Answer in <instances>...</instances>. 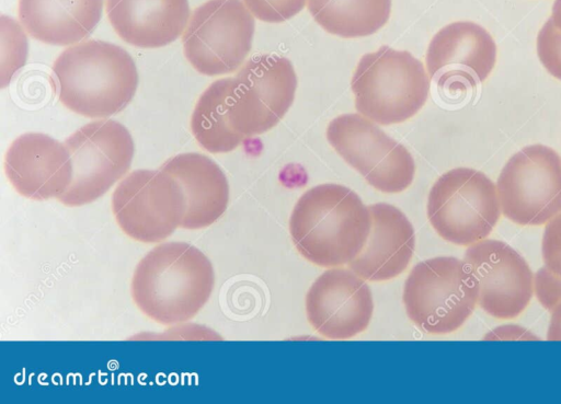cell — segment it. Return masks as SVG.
<instances>
[{
	"label": "cell",
	"mask_w": 561,
	"mask_h": 404,
	"mask_svg": "<svg viewBox=\"0 0 561 404\" xmlns=\"http://www.w3.org/2000/svg\"><path fill=\"white\" fill-rule=\"evenodd\" d=\"M214 285L213 264L201 250L185 242H167L137 264L131 296L149 319L173 325L193 319L210 298Z\"/></svg>",
	"instance_id": "cell-1"
},
{
	"label": "cell",
	"mask_w": 561,
	"mask_h": 404,
	"mask_svg": "<svg viewBox=\"0 0 561 404\" xmlns=\"http://www.w3.org/2000/svg\"><path fill=\"white\" fill-rule=\"evenodd\" d=\"M368 206L352 189L321 184L296 203L289 231L299 253L322 267L352 262L363 250L370 230Z\"/></svg>",
	"instance_id": "cell-2"
},
{
	"label": "cell",
	"mask_w": 561,
	"mask_h": 404,
	"mask_svg": "<svg viewBox=\"0 0 561 404\" xmlns=\"http://www.w3.org/2000/svg\"><path fill=\"white\" fill-rule=\"evenodd\" d=\"M53 72L59 101L70 111L100 118L123 111L134 97L138 71L121 46L85 41L65 49Z\"/></svg>",
	"instance_id": "cell-3"
},
{
	"label": "cell",
	"mask_w": 561,
	"mask_h": 404,
	"mask_svg": "<svg viewBox=\"0 0 561 404\" xmlns=\"http://www.w3.org/2000/svg\"><path fill=\"white\" fill-rule=\"evenodd\" d=\"M351 86L360 115L379 125H392L423 107L430 79L422 62L410 53L382 46L360 58Z\"/></svg>",
	"instance_id": "cell-4"
},
{
	"label": "cell",
	"mask_w": 561,
	"mask_h": 404,
	"mask_svg": "<svg viewBox=\"0 0 561 404\" xmlns=\"http://www.w3.org/2000/svg\"><path fill=\"white\" fill-rule=\"evenodd\" d=\"M479 290L463 259L428 258L411 270L403 303L411 321L431 334L458 330L478 304Z\"/></svg>",
	"instance_id": "cell-5"
},
{
	"label": "cell",
	"mask_w": 561,
	"mask_h": 404,
	"mask_svg": "<svg viewBox=\"0 0 561 404\" xmlns=\"http://www.w3.org/2000/svg\"><path fill=\"white\" fill-rule=\"evenodd\" d=\"M496 185L482 172L456 168L438 177L427 199V217L440 238L469 246L491 233L501 216Z\"/></svg>",
	"instance_id": "cell-6"
},
{
	"label": "cell",
	"mask_w": 561,
	"mask_h": 404,
	"mask_svg": "<svg viewBox=\"0 0 561 404\" xmlns=\"http://www.w3.org/2000/svg\"><path fill=\"white\" fill-rule=\"evenodd\" d=\"M72 180L57 199L69 207L90 204L104 195L129 170L135 146L130 132L113 119L91 122L65 140Z\"/></svg>",
	"instance_id": "cell-7"
},
{
	"label": "cell",
	"mask_w": 561,
	"mask_h": 404,
	"mask_svg": "<svg viewBox=\"0 0 561 404\" xmlns=\"http://www.w3.org/2000/svg\"><path fill=\"white\" fill-rule=\"evenodd\" d=\"M254 27V18L241 0H208L190 16L184 55L205 76L231 73L248 57Z\"/></svg>",
	"instance_id": "cell-8"
},
{
	"label": "cell",
	"mask_w": 561,
	"mask_h": 404,
	"mask_svg": "<svg viewBox=\"0 0 561 404\" xmlns=\"http://www.w3.org/2000/svg\"><path fill=\"white\" fill-rule=\"evenodd\" d=\"M297 88L293 64L277 55L250 58L231 78L229 117L244 139L273 128L291 106Z\"/></svg>",
	"instance_id": "cell-9"
},
{
	"label": "cell",
	"mask_w": 561,
	"mask_h": 404,
	"mask_svg": "<svg viewBox=\"0 0 561 404\" xmlns=\"http://www.w3.org/2000/svg\"><path fill=\"white\" fill-rule=\"evenodd\" d=\"M496 189L502 213L519 226H542L561 212V158L533 145L502 169Z\"/></svg>",
	"instance_id": "cell-10"
},
{
	"label": "cell",
	"mask_w": 561,
	"mask_h": 404,
	"mask_svg": "<svg viewBox=\"0 0 561 404\" xmlns=\"http://www.w3.org/2000/svg\"><path fill=\"white\" fill-rule=\"evenodd\" d=\"M115 219L129 238L159 243L181 227L185 200L178 181L162 170H135L112 195Z\"/></svg>",
	"instance_id": "cell-11"
},
{
	"label": "cell",
	"mask_w": 561,
	"mask_h": 404,
	"mask_svg": "<svg viewBox=\"0 0 561 404\" xmlns=\"http://www.w3.org/2000/svg\"><path fill=\"white\" fill-rule=\"evenodd\" d=\"M327 138L334 150L376 189L400 193L415 174L408 149L360 114H343L332 119Z\"/></svg>",
	"instance_id": "cell-12"
},
{
	"label": "cell",
	"mask_w": 561,
	"mask_h": 404,
	"mask_svg": "<svg viewBox=\"0 0 561 404\" xmlns=\"http://www.w3.org/2000/svg\"><path fill=\"white\" fill-rule=\"evenodd\" d=\"M463 262L478 286V305L489 315L514 319L528 307L535 276L526 259L511 245L483 239L468 246Z\"/></svg>",
	"instance_id": "cell-13"
},
{
	"label": "cell",
	"mask_w": 561,
	"mask_h": 404,
	"mask_svg": "<svg viewBox=\"0 0 561 404\" xmlns=\"http://www.w3.org/2000/svg\"><path fill=\"white\" fill-rule=\"evenodd\" d=\"M496 45L485 28L459 21L440 28L426 53L430 78L449 93L473 89L491 73Z\"/></svg>",
	"instance_id": "cell-14"
},
{
	"label": "cell",
	"mask_w": 561,
	"mask_h": 404,
	"mask_svg": "<svg viewBox=\"0 0 561 404\" xmlns=\"http://www.w3.org/2000/svg\"><path fill=\"white\" fill-rule=\"evenodd\" d=\"M373 312L370 289L352 269L325 270L306 296L309 323L317 333L331 339H347L364 332Z\"/></svg>",
	"instance_id": "cell-15"
},
{
	"label": "cell",
	"mask_w": 561,
	"mask_h": 404,
	"mask_svg": "<svg viewBox=\"0 0 561 404\" xmlns=\"http://www.w3.org/2000/svg\"><path fill=\"white\" fill-rule=\"evenodd\" d=\"M4 171L15 191L30 199L58 198L72 180V163L65 143L42 132L18 137L4 157Z\"/></svg>",
	"instance_id": "cell-16"
},
{
	"label": "cell",
	"mask_w": 561,
	"mask_h": 404,
	"mask_svg": "<svg viewBox=\"0 0 561 404\" xmlns=\"http://www.w3.org/2000/svg\"><path fill=\"white\" fill-rule=\"evenodd\" d=\"M368 209L371 224L367 241L347 265L365 280H389L399 276L412 258L414 229L407 216L392 205L379 203Z\"/></svg>",
	"instance_id": "cell-17"
},
{
	"label": "cell",
	"mask_w": 561,
	"mask_h": 404,
	"mask_svg": "<svg viewBox=\"0 0 561 404\" xmlns=\"http://www.w3.org/2000/svg\"><path fill=\"white\" fill-rule=\"evenodd\" d=\"M160 170L172 175L182 188L185 200L182 228H206L224 215L229 201V184L210 158L196 152L181 153L167 160Z\"/></svg>",
	"instance_id": "cell-18"
},
{
	"label": "cell",
	"mask_w": 561,
	"mask_h": 404,
	"mask_svg": "<svg viewBox=\"0 0 561 404\" xmlns=\"http://www.w3.org/2000/svg\"><path fill=\"white\" fill-rule=\"evenodd\" d=\"M105 9L118 36L141 48L171 44L190 20L188 0H106Z\"/></svg>",
	"instance_id": "cell-19"
},
{
	"label": "cell",
	"mask_w": 561,
	"mask_h": 404,
	"mask_svg": "<svg viewBox=\"0 0 561 404\" xmlns=\"http://www.w3.org/2000/svg\"><path fill=\"white\" fill-rule=\"evenodd\" d=\"M103 0H19V20L35 39L71 45L85 38L102 16Z\"/></svg>",
	"instance_id": "cell-20"
},
{
	"label": "cell",
	"mask_w": 561,
	"mask_h": 404,
	"mask_svg": "<svg viewBox=\"0 0 561 404\" xmlns=\"http://www.w3.org/2000/svg\"><path fill=\"white\" fill-rule=\"evenodd\" d=\"M307 5L320 26L345 38L376 33L391 12V0H308Z\"/></svg>",
	"instance_id": "cell-21"
},
{
	"label": "cell",
	"mask_w": 561,
	"mask_h": 404,
	"mask_svg": "<svg viewBox=\"0 0 561 404\" xmlns=\"http://www.w3.org/2000/svg\"><path fill=\"white\" fill-rule=\"evenodd\" d=\"M230 85L231 78L214 81L202 93L192 114V132L197 142L211 153L232 151L244 140L230 123Z\"/></svg>",
	"instance_id": "cell-22"
},
{
	"label": "cell",
	"mask_w": 561,
	"mask_h": 404,
	"mask_svg": "<svg viewBox=\"0 0 561 404\" xmlns=\"http://www.w3.org/2000/svg\"><path fill=\"white\" fill-rule=\"evenodd\" d=\"M1 86H5L27 58V38L21 25L7 15L0 18Z\"/></svg>",
	"instance_id": "cell-23"
},
{
	"label": "cell",
	"mask_w": 561,
	"mask_h": 404,
	"mask_svg": "<svg viewBox=\"0 0 561 404\" xmlns=\"http://www.w3.org/2000/svg\"><path fill=\"white\" fill-rule=\"evenodd\" d=\"M537 54L547 71L561 80V0H554L550 18L538 33Z\"/></svg>",
	"instance_id": "cell-24"
},
{
	"label": "cell",
	"mask_w": 561,
	"mask_h": 404,
	"mask_svg": "<svg viewBox=\"0 0 561 404\" xmlns=\"http://www.w3.org/2000/svg\"><path fill=\"white\" fill-rule=\"evenodd\" d=\"M256 19L267 23H280L291 19L306 5V0H243Z\"/></svg>",
	"instance_id": "cell-25"
},
{
	"label": "cell",
	"mask_w": 561,
	"mask_h": 404,
	"mask_svg": "<svg viewBox=\"0 0 561 404\" xmlns=\"http://www.w3.org/2000/svg\"><path fill=\"white\" fill-rule=\"evenodd\" d=\"M542 257L545 266L561 276V212L546 223Z\"/></svg>",
	"instance_id": "cell-26"
},
{
	"label": "cell",
	"mask_w": 561,
	"mask_h": 404,
	"mask_svg": "<svg viewBox=\"0 0 561 404\" xmlns=\"http://www.w3.org/2000/svg\"><path fill=\"white\" fill-rule=\"evenodd\" d=\"M534 292L540 304L551 311L561 301V276L546 266L539 268L535 275Z\"/></svg>",
	"instance_id": "cell-27"
},
{
	"label": "cell",
	"mask_w": 561,
	"mask_h": 404,
	"mask_svg": "<svg viewBox=\"0 0 561 404\" xmlns=\"http://www.w3.org/2000/svg\"><path fill=\"white\" fill-rule=\"evenodd\" d=\"M484 339H501V340H516V339H538L531 332L523 326L515 324H506L499 326L489 332Z\"/></svg>",
	"instance_id": "cell-28"
},
{
	"label": "cell",
	"mask_w": 561,
	"mask_h": 404,
	"mask_svg": "<svg viewBox=\"0 0 561 404\" xmlns=\"http://www.w3.org/2000/svg\"><path fill=\"white\" fill-rule=\"evenodd\" d=\"M548 340H561V301L551 310Z\"/></svg>",
	"instance_id": "cell-29"
}]
</instances>
